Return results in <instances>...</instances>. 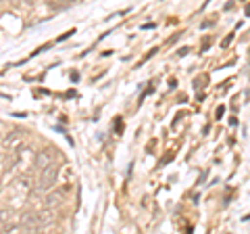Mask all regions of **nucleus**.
Listing matches in <instances>:
<instances>
[{
	"mask_svg": "<svg viewBox=\"0 0 250 234\" xmlns=\"http://www.w3.org/2000/svg\"><path fill=\"white\" fill-rule=\"evenodd\" d=\"M59 174H61V165L52 161L48 167L40 169V178L36 180L34 190H36V192H46V190H50L52 186H54V182L59 180Z\"/></svg>",
	"mask_w": 250,
	"mask_h": 234,
	"instance_id": "obj_1",
	"label": "nucleus"
},
{
	"mask_svg": "<svg viewBox=\"0 0 250 234\" xmlns=\"http://www.w3.org/2000/svg\"><path fill=\"white\" fill-rule=\"evenodd\" d=\"M67 194H69V186H62V188H59V190H52V192H48V197L44 199V205L46 207H59L67 201Z\"/></svg>",
	"mask_w": 250,
	"mask_h": 234,
	"instance_id": "obj_2",
	"label": "nucleus"
},
{
	"mask_svg": "<svg viewBox=\"0 0 250 234\" xmlns=\"http://www.w3.org/2000/svg\"><path fill=\"white\" fill-rule=\"evenodd\" d=\"M52 161H54V153L48 151V149H44V151H40V153H36V157H34V167H36V169H44V167H48Z\"/></svg>",
	"mask_w": 250,
	"mask_h": 234,
	"instance_id": "obj_3",
	"label": "nucleus"
},
{
	"mask_svg": "<svg viewBox=\"0 0 250 234\" xmlns=\"http://www.w3.org/2000/svg\"><path fill=\"white\" fill-rule=\"evenodd\" d=\"M38 220H40V228H46V226H52L54 222H57V215H54L52 207H46L44 211L38 213Z\"/></svg>",
	"mask_w": 250,
	"mask_h": 234,
	"instance_id": "obj_4",
	"label": "nucleus"
},
{
	"mask_svg": "<svg viewBox=\"0 0 250 234\" xmlns=\"http://www.w3.org/2000/svg\"><path fill=\"white\" fill-rule=\"evenodd\" d=\"M75 0H46V4L50 6L52 11H65L69 6H73Z\"/></svg>",
	"mask_w": 250,
	"mask_h": 234,
	"instance_id": "obj_5",
	"label": "nucleus"
},
{
	"mask_svg": "<svg viewBox=\"0 0 250 234\" xmlns=\"http://www.w3.org/2000/svg\"><path fill=\"white\" fill-rule=\"evenodd\" d=\"M11 222H13V211L11 209H0V230H4Z\"/></svg>",
	"mask_w": 250,
	"mask_h": 234,
	"instance_id": "obj_6",
	"label": "nucleus"
},
{
	"mask_svg": "<svg viewBox=\"0 0 250 234\" xmlns=\"http://www.w3.org/2000/svg\"><path fill=\"white\" fill-rule=\"evenodd\" d=\"M21 138V134H19V132H15V134L11 136V138H6V146H11V144H15V142H17V140Z\"/></svg>",
	"mask_w": 250,
	"mask_h": 234,
	"instance_id": "obj_7",
	"label": "nucleus"
},
{
	"mask_svg": "<svg viewBox=\"0 0 250 234\" xmlns=\"http://www.w3.org/2000/svg\"><path fill=\"white\" fill-rule=\"evenodd\" d=\"M173 157H175V153H167V155H165V157H163V159H161V163H159V165H167V163H169L171 159H173Z\"/></svg>",
	"mask_w": 250,
	"mask_h": 234,
	"instance_id": "obj_8",
	"label": "nucleus"
},
{
	"mask_svg": "<svg viewBox=\"0 0 250 234\" xmlns=\"http://www.w3.org/2000/svg\"><path fill=\"white\" fill-rule=\"evenodd\" d=\"M231 40H233V34H229V36H228V38H225V40H223V42H221V46H223V48H228V46H229V44H231Z\"/></svg>",
	"mask_w": 250,
	"mask_h": 234,
	"instance_id": "obj_9",
	"label": "nucleus"
},
{
	"mask_svg": "<svg viewBox=\"0 0 250 234\" xmlns=\"http://www.w3.org/2000/svg\"><path fill=\"white\" fill-rule=\"evenodd\" d=\"M188 52H190V48H182V50H179L177 54H179V57H186V54H188Z\"/></svg>",
	"mask_w": 250,
	"mask_h": 234,
	"instance_id": "obj_10",
	"label": "nucleus"
}]
</instances>
